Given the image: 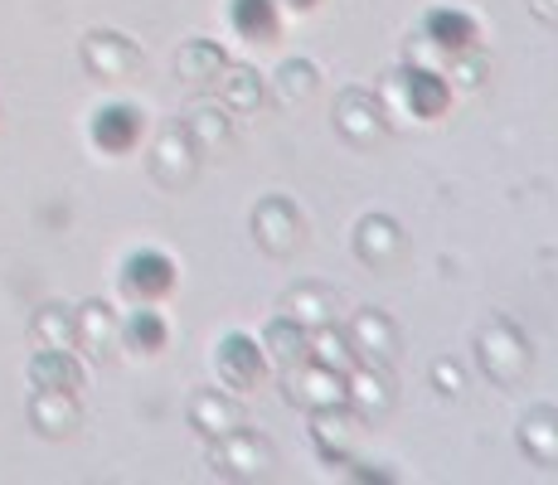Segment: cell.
Listing matches in <instances>:
<instances>
[{"instance_id": "52a82bcc", "label": "cell", "mask_w": 558, "mask_h": 485, "mask_svg": "<svg viewBox=\"0 0 558 485\" xmlns=\"http://www.w3.org/2000/svg\"><path fill=\"white\" fill-rule=\"evenodd\" d=\"M29 379H35L39 393H73V388H78V364L63 350H45L29 364Z\"/></svg>"}, {"instance_id": "277c9868", "label": "cell", "mask_w": 558, "mask_h": 485, "mask_svg": "<svg viewBox=\"0 0 558 485\" xmlns=\"http://www.w3.org/2000/svg\"><path fill=\"white\" fill-rule=\"evenodd\" d=\"M423 35L433 39L437 49H447V53H466L471 45H476V20H471L466 10H457V5H437V10H427Z\"/></svg>"}, {"instance_id": "6da1fadb", "label": "cell", "mask_w": 558, "mask_h": 485, "mask_svg": "<svg viewBox=\"0 0 558 485\" xmlns=\"http://www.w3.org/2000/svg\"><path fill=\"white\" fill-rule=\"evenodd\" d=\"M170 287H175V263L156 247H142L122 263V291L132 301H160L170 296Z\"/></svg>"}, {"instance_id": "7a4b0ae2", "label": "cell", "mask_w": 558, "mask_h": 485, "mask_svg": "<svg viewBox=\"0 0 558 485\" xmlns=\"http://www.w3.org/2000/svg\"><path fill=\"white\" fill-rule=\"evenodd\" d=\"M88 136L98 150H107V156H126V150L142 142V112H136L132 102H107L93 112Z\"/></svg>"}, {"instance_id": "3957f363", "label": "cell", "mask_w": 558, "mask_h": 485, "mask_svg": "<svg viewBox=\"0 0 558 485\" xmlns=\"http://www.w3.org/2000/svg\"><path fill=\"white\" fill-rule=\"evenodd\" d=\"M214 369H219V379L229 388H253L263 379V350L248 340V336H223L219 340V354H214Z\"/></svg>"}, {"instance_id": "5b68a950", "label": "cell", "mask_w": 558, "mask_h": 485, "mask_svg": "<svg viewBox=\"0 0 558 485\" xmlns=\"http://www.w3.org/2000/svg\"><path fill=\"white\" fill-rule=\"evenodd\" d=\"M229 25L248 45H272L282 29V10H277V0H229Z\"/></svg>"}, {"instance_id": "8992f818", "label": "cell", "mask_w": 558, "mask_h": 485, "mask_svg": "<svg viewBox=\"0 0 558 485\" xmlns=\"http://www.w3.org/2000/svg\"><path fill=\"white\" fill-rule=\"evenodd\" d=\"M447 102H452V88H447V78H437V73H427V69L408 73V107H413V117H423V122H437V117L447 112Z\"/></svg>"}, {"instance_id": "9c48e42d", "label": "cell", "mask_w": 558, "mask_h": 485, "mask_svg": "<svg viewBox=\"0 0 558 485\" xmlns=\"http://www.w3.org/2000/svg\"><path fill=\"white\" fill-rule=\"evenodd\" d=\"M277 5H287V10H302V15H306V10H316L320 0H277Z\"/></svg>"}, {"instance_id": "ba28073f", "label": "cell", "mask_w": 558, "mask_h": 485, "mask_svg": "<svg viewBox=\"0 0 558 485\" xmlns=\"http://www.w3.org/2000/svg\"><path fill=\"white\" fill-rule=\"evenodd\" d=\"M122 336L136 354H156V350H166V320H160V311H132Z\"/></svg>"}]
</instances>
